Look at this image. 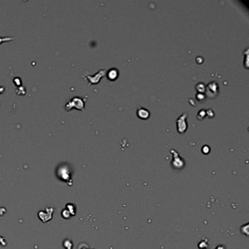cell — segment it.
Returning <instances> with one entry per match:
<instances>
[{
    "mask_svg": "<svg viewBox=\"0 0 249 249\" xmlns=\"http://www.w3.org/2000/svg\"><path fill=\"white\" fill-rule=\"evenodd\" d=\"M149 115H150L149 112H148L147 110L145 109V108H140L138 110H137V115L140 117V119H148Z\"/></svg>",
    "mask_w": 249,
    "mask_h": 249,
    "instance_id": "4",
    "label": "cell"
},
{
    "mask_svg": "<svg viewBox=\"0 0 249 249\" xmlns=\"http://www.w3.org/2000/svg\"><path fill=\"white\" fill-rule=\"evenodd\" d=\"M104 75H105V71L100 70L98 72V74L96 75L95 77H88V79H89V81L91 82V83H98L99 79L102 76H104Z\"/></svg>",
    "mask_w": 249,
    "mask_h": 249,
    "instance_id": "3",
    "label": "cell"
},
{
    "mask_svg": "<svg viewBox=\"0 0 249 249\" xmlns=\"http://www.w3.org/2000/svg\"><path fill=\"white\" fill-rule=\"evenodd\" d=\"M108 79H110V80H115V78H116L117 77H118V72H117L116 69H110V70L108 72Z\"/></svg>",
    "mask_w": 249,
    "mask_h": 249,
    "instance_id": "5",
    "label": "cell"
},
{
    "mask_svg": "<svg viewBox=\"0 0 249 249\" xmlns=\"http://www.w3.org/2000/svg\"><path fill=\"white\" fill-rule=\"evenodd\" d=\"M187 114L183 113V115H180L178 118L177 121V125H178V131L180 133H183L185 132L187 128V124H186V119L187 118Z\"/></svg>",
    "mask_w": 249,
    "mask_h": 249,
    "instance_id": "2",
    "label": "cell"
},
{
    "mask_svg": "<svg viewBox=\"0 0 249 249\" xmlns=\"http://www.w3.org/2000/svg\"><path fill=\"white\" fill-rule=\"evenodd\" d=\"M14 38H12V37H5V38H0V43H4V42H6V41H10L11 40H13Z\"/></svg>",
    "mask_w": 249,
    "mask_h": 249,
    "instance_id": "6",
    "label": "cell"
},
{
    "mask_svg": "<svg viewBox=\"0 0 249 249\" xmlns=\"http://www.w3.org/2000/svg\"><path fill=\"white\" fill-rule=\"evenodd\" d=\"M72 108H76L78 109L84 110V102L81 98L79 97H74L72 99L69 100L66 105V109L69 110Z\"/></svg>",
    "mask_w": 249,
    "mask_h": 249,
    "instance_id": "1",
    "label": "cell"
}]
</instances>
